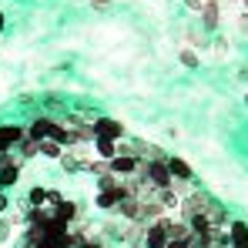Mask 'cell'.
<instances>
[{"instance_id":"obj_15","label":"cell","mask_w":248,"mask_h":248,"mask_svg":"<svg viewBox=\"0 0 248 248\" xmlns=\"http://www.w3.org/2000/svg\"><path fill=\"white\" fill-rule=\"evenodd\" d=\"M44 202H47V188H31L27 191V205L31 208H44Z\"/></svg>"},{"instance_id":"obj_7","label":"cell","mask_w":248,"mask_h":248,"mask_svg":"<svg viewBox=\"0 0 248 248\" xmlns=\"http://www.w3.org/2000/svg\"><path fill=\"white\" fill-rule=\"evenodd\" d=\"M228 248H248V225L245 221H232L228 225Z\"/></svg>"},{"instance_id":"obj_11","label":"cell","mask_w":248,"mask_h":248,"mask_svg":"<svg viewBox=\"0 0 248 248\" xmlns=\"http://www.w3.org/2000/svg\"><path fill=\"white\" fill-rule=\"evenodd\" d=\"M218 20H221V7H218V0L202 3V24H205L208 31H215V27H218Z\"/></svg>"},{"instance_id":"obj_24","label":"cell","mask_w":248,"mask_h":248,"mask_svg":"<svg viewBox=\"0 0 248 248\" xmlns=\"http://www.w3.org/2000/svg\"><path fill=\"white\" fill-rule=\"evenodd\" d=\"M127 248H144V245H127Z\"/></svg>"},{"instance_id":"obj_25","label":"cell","mask_w":248,"mask_h":248,"mask_svg":"<svg viewBox=\"0 0 248 248\" xmlns=\"http://www.w3.org/2000/svg\"><path fill=\"white\" fill-rule=\"evenodd\" d=\"M0 155H7V148H0Z\"/></svg>"},{"instance_id":"obj_17","label":"cell","mask_w":248,"mask_h":248,"mask_svg":"<svg viewBox=\"0 0 248 248\" xmlns=\"http://www.w3.org/2000/svg\"><path fill=\"white\" fill-rule=\"evenodd\" d=\"M61 202H64V195H61L57 188H47V202H44V208H47V211H54Z\"/></svg>"},{"instance_id":"obj_21","label":"cell","mask_w":248,"mask_h":248,"mask_svg":"<svg viewBox=\"0 0 248 248\" xmlns=\"http://www.w3.org/2000/svg\"><path fill=\"white\" fill-rule=\"evenodd\" d=\"M7 205H10V202H7V195H0V215L7 211Z\"/></svg>"},{"instance_id":"obj_14","label":"cell","mask_w":248,"mask_h":248,"mask_svg":"<svg viewBox=\"0 0 248 248\" xmlns=\"http://www.w3.org/2000/svg\"><path fill=\"white\" fill-rule=\"evenodd\" d=\"M41 155H44V158H50V161H61L64 148H61L57 141H50V138H47V141H41Z\"/></svg>"},{"instance_id":"obj_4","label":"cell","mask_w":248,"mask_h":248,"mask_svg":"<svg viewBox=\"0 0 248 248\" xmlns=\"http://www.w3.org/2000/svg\"><path fill=\"white\" fill-rule=\"evenodd\" d=\"M24 138H27V127L24 124H0V148L14 151Z\"/></svg>"},{"instance_id":"obj_23","label":"cell","mask_w":248,"mask_h":248,"mask_svg":"<svg viewBox=\"0 0 248 248\" xmlns=\"http://www.w3.org/2000/svg\"><path fill=\"white\" fill-rule=\"evenodd\" d=\"M242 7H245V14H248V0H242Z\"/></svg>"},{"instance_id":"obj_3","label":"cell","mask_w":248,"mask_h":248,"mask_svg":"<svg viewBox=\"0 0 248 248\" xmlns=\"http://www.w3.org/2000/svg\"><path fill=\"white\" fill-rule=\"evenodd\" d=\"M94 138H104V141H121L124 138V124L114 118H97L94 121Z\"/></svg>"},{"instance_id":"obj_19","label":"cell","mask_w":248,"mask_h":248,"mask_svg":"<svg viewBox=\"0 0 248 248\" xmlns=\"http://www.w3.org/2000/svg\"><path fill=\"white\" fill-rule=\"evenodd\" d=\"M94 10H111V0H94Z\"/></svg>"},{"instance_id":"obj_5","label":"cell","mask_w":248,"mask_h":248,"mask_svg":"<svg viewBox=\"0 0 248 248\" xmlns=\"http://www.w3.org/2000/svg\"><path fill=\"white\" fill-rule=\"evenodd\" d=\"M104 165H108L104 174L121 178V174H134V171H138V158H134V155H118V158H111V161H104Z\"/></svg>"},{"instance_id":"obj_10","label":"cell","mask_w":248,"mask_h":248,"mask_svg":"<svg viewBox=\"0 0 248 248\" xmlns=\"http://www.w3.org/2000/svg\"><path fill=\"white\" fill-rule=\"evenodd\" d=\"M94 155H97V161H111V158H118L121 151H118V141H104V138H94Z\"/></svg>"},{"instance_id":"obj_27","label":"cell","mask_w":248,"mask_h":248,"mask_svg":"<svg viewBox=\"0 0 248 248\" xmlns=\"http://www.w3.org/2000/svg\"><path fill=\"white\" fill-rule=\"evenodd\" d=\"M245 104H248V97H245Z\"/></svg>"},{"instance_id":"obj_12","label":"cell","mask_w":248,"mask_h":248,"mask_svg":"<svg viewBox=\"0 0 248 248\" xmlns=\"http://www.w3.org/2000/svg\"><path fill=\"white\" fill-rule=\"evenodd\" d=\"M17 151H20V161H27V158H37V155H41V144L31 141V138H24V141L17 144Z\"/></svg>"},{"instance_id":"obj_26","label":"cell","mask_w":248,"mask_h":248,"mask_svg":"<svg viewBox=\"0 0 248 248\" xmlns=\"http://www.w3.org/2000/svg\"><path fill=\"white\" fill-rule=\"evenodd\" d=\"M0 195H3V188H0Z\"/></svg>"},{"instance_id":"obj_22","label":"cell","mask_w":248,"mask_h":248,"mask_svg":"<svg viewBox=\"0 0 248 248\" xmlns=\"http://www.w3.org/2000/svg\"><path fill=\"white\" fill-rule=\"evenodd\" d=\"M3 27H7V17H3V14H0V31H3Z\"/></svg>"},{"instance_id":"obj_2","label":"cell","mask_w":248,"mask_h":248,"mask_svg":"<svg viewBox=\"0 0 248 248\" xmlns=\"http://www.w3.org/2000/svg\"><path fill=\"white\" fill-rule=\"evenodd\" d=\"M168 228H171V221H168V218L151 221V225L144 228V248H165L168 245Z\"/></svg>"},{"instance_id":"obj_8","label":"cell","mask_w":248,"mask_h":248,"mask_svg":"<svg viewBox=\"0 0 248 248\" xmlns=\"http://www.w3.org/2000/svg\"><path fill=\"white\" fill-rule=\"evenodd\" d=\"M50 218H54V221H61V225H67V228H71V225H74V218H78V205H74V202H67V198H64V202H61V205L54 208V211H50Z\"/></svg>"},{"instance_id":"obj_28","label":"cell","mask_w":248,"mask_h":248,"mask_svg":"<svg viewBox=\"0 0 248 248\" xmlns=\"http://www.w3.org/2000/svg\"><path fill=\"white\" fill-rule=\"evenodd\" d=\"M24 248H27V245H24Z\"/></svg>"},{"instance_id":"obj_18","label":"cell","mask_w":248,"mask_h":248,"mask_svg":"<svg viewBox=\"0 0 248 248\" xmlns=\"http://www.w3.org/2000/svg\"><path fill=\"white\" fill-rule=\"evenodd\" d=\"M81 248H104V245H101V238H84Z\"/></svg>"},{"instance_id":"obj_6","label":"cell","mask_w":248,"mask_h":248,"mask_svg":"<svg viewBox=\"0 0 248 248\" xmlns=\"http://www.w3.org/2000/svg\"><path fill=\"white\" fill-rule=\"evenodd\" d=\"M168 174H171V181H195V171L188 161H181V158H168Z\"/></svg>"},{"instance_id":"obj_16","label":"cell","mask_w":248,"mask_h":248,"mask_svg":"<svg viewBox=\"0 0 248 248\" xmlns=\"http://www.w3.org/2000/svg\"><path fill=\"white\" fill-rule=\"evenodd\" d=\"M178 57H181V64H185V67H191V71L202 64V61H198V54H195L191 47H181V54H178Z\"/></svg>"},{"instance_id":"obj_20","label":"cell","mask_w":248,"mask_h":248,"mask_svg":"<svg viewBox=\"0 0 248 248\" xmlns=\"http://www.w3.org/2000/svg\"><path fill=\"white\" fill-rule=\"evenodd\" d=\"M185 3H188L191 10H202V0H185Z\"/></svg>"},{"instance_id":"obj_9","label":"cell","mask_w":248,"mask_h":248,"mask_svg":"<svg viewBox=\"0 0 248 248\" xmlns=\"http://www.w3.org/2000/svg\"><path fill=\"white\" fill-rule=\"evenodd\" d=\"M50 124H54V118H34V121L27 124V138L31 141H47V134H50Z\"/></svg>"},{"instance_id":"obj_1","label":"cell","mask_w":248,"mask_h":248,"mask_svg":"<svg viewBox=\"0 0 248 248\" xmlns=\"http://www.w3.org/2000/svg\"><path fill=\"white\" fill-rule=\"evenodd\" d=\"M127 195H134V185H124V181H118V185H111V188H101V191H97V198H94V205L104 208V211H111V208L121 205Z\"/></svg>"},{"instance_id":"obj_13","label":"cell","mask_w":248,"mask_h":248,"mask_svg":"<svg viewBox=\"0 0 248 248\" xmlns=\"http://www.w3.org/2000/svg\"><path fill=\"white\" fill-rule=\"evenodd\" d=\"M47 138H50V141H57V144L64 148V144H67V138H71V131H67V124L54 121V124H50V134H47Z\"/></svg>"}]
</instances>
